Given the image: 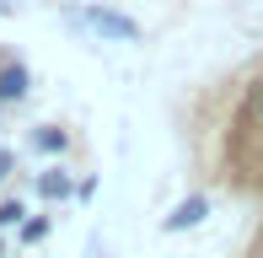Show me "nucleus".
<instances>
[{"instance_id":"f257e3e1","label":"nucleus","mask_w":263,"mask_h":258,"mask_svg":"<svg viewBox=\"0 0 263 258\" xmlns=\"http://www.w3.org/2000/svg\"><path fill=\"white\" fill-rule=\"evenodd\" d=\"M76 22H81V27H91V32H102V38H113V43H135V38H140V22L124 16V11H107V6L76 11Z\"/></svg>"},{"instance_id":"f03ea898","label":"nucleus","mask_w":263,"mask_h":258,"mask_svg":"<svg viewBox=\"0 0 263 258\" xmlns=\"http://www.w3.org/2000/svg\"><path fill=\"white\" fill-rule=\"evenodd\" d=\"M27 91H32V70L22 60H0V108H16Z\"/></svg>"},{"instance_id":"7ed1b4c3","label":"nucleus","mask_w":263,"mask_h":258,"mask_svg":"<svg viewBox=\"0 0 263 258\" xmlns=\"http://www.w3.org/2000/svg\"><path fill=\"white\" fill-rule=\"evenodd\" d=\"M204 215H210V194H188L183 205H177L172 215L161 220V226H166V231L177 237V231H194V226H204Z\"/></svg>"},{"instance_id":"20e7f679","label":"nucleus","mask_w":263,"mask_h":258,"mask_svg":"<svg viewBox=\"0 0 263 258\" xmlns=\"http://www.w3.org/2000/svg\"><path fill=\"white\" fill-rule=\"evenodd\" d=\"M27 145L38 151V156H65V151H70V135H65L59 124H38V129L27 135Z\"/></svg>"},{"instance_id":"39448f33","label":"nucleus","mask_w":263,"mask_h":258,"mask_svg":"<svg viewBox=\"0 0 263 258\" xmlns=\"http://www.w3.org/2000/svg\"><path fill=\"white\" fill-rule=\"evenodd\" d=\"M76 194V183L65 178V172H38V199H49V205H59V199Z\"/></svg>"},{"instance_id":"423d86ee","label":"nucleus","mask_w":263,"mask_h":258,"mask_svg":"<svg viewBox=\"0 0 263 258\" xmlns=\"http://www.w3.org/2000/svg\"><path fill=\"white\" fill-rule=\"evenodd\" d=\"M49 231H54V220H49V215H27V220H22V231H16V237H22V248H38V242L49 237Z\"/></svg>"},{"instance_id":"0eeeda50","label":"nucleus","mask_w":263,"mask_h":258,"mask_svg":"<svg viewBox=\"0 0 263 258\" xmlns=\"http://www.w3.org/2000/svg\"><path fill=\"white\" fill-rule=\"evenodd\" d=\"M22 220H27V205H22V199H0V226L22 231Z\"/></svg>"},{"instance_id":"6e6552de","label":"nucleus","mask_w":263,"mask_h":258,"mask_svg":"<svg viewBox=\"0 0 263 258\" xmlns=\"http://www.w3.org/2000/svg\"><path fill=\"white\" fill-rule=\"evenodd\" d=\"M11 167H16V156H11V151H0V183L11 178Z\"/></svg>"},{"instance_id":"1a4fd4ad","label":"nucleus","mask_w":263,"mask_h":258,"mask_svg":"<svg viewBox=\"0 0 263 258\" xmlns=\"http://www.w3.org/2000/svg\"><path fill=\"white\" fill-rule=\"evenodd\" d=\"M258 119H263V81H258Z\"/></svg>"},{"instance_id":"9d476101","label":"nucleus","mask_w":263,"mask_h":258,"mask_svg":"<svg viewBox=\"0 0 263 258\" xmlns=\"http://www.w3.org/2000/svg\"><path fill=\"white\" fill-rule=\"evenodd\" d=\"M0 258H6V237H0Z\"/></svg>"}]
</instances>
